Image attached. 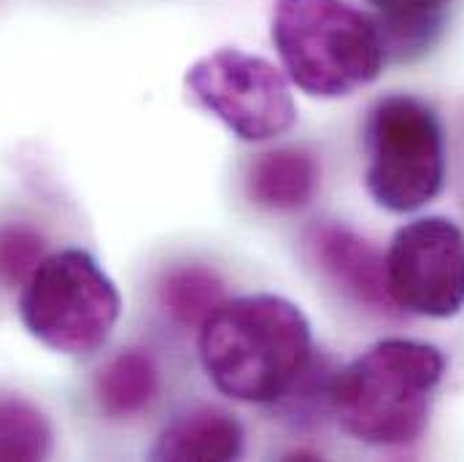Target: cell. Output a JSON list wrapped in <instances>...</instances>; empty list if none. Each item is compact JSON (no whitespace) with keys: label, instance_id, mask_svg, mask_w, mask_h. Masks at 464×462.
Masks as SVG:
<instances>
[{"label":"cell","instance_id":"5","mask_svg":"<svg viewBox=\"0 0 464 462\" xmlns=\"http://www.w3.org/2000/svg\"><path fill=\"white\" fill-rule=\"evenodd\" d=\"M364 187L392 211L411 214L446 184V135L432 106L413 95L381 98L364 122Z\"/></svg>","mask_w":464,"mask_h":462},{"label":"cell","instance_id":"7","mask_svg":"<svg viewBox=\"0 0 464 462\" xmlns=\"http://www.w3.org/2000/svg\"><path fill=\"white\" fill-rule=\"evenodd\" d=\"M386 290L397 311L451 319L464 309V231L449 217H419L394 232Z\"/></svg>","mask_w":464,"mask_h":462},{"label":"cell","instance_id":"9","mask_svg":"<svg viewBox=\"0 0 464 462\" xmlns=\"http://www.w3.org/2000/svg\"><path fill=\"white\" fill-rule=\"evenodd\" d=\"M243 455V428L230 411L203 406L176 417L157 438L151 460L227 462Z\"/></svg>","mask_w":464,"mask_h":462},{"label":"cell","instance_id":"13","mask_svg":"<svg viewBox=\"0 0 464 462\" xmlns=\"http://www.w3.org/2000/svg\"><path fill=\"white\" fill-rule=\"evenodd\" d=\"M381 11V30L389 52L400 57L411 52H424L438 30L440 14L451 0H367Z\"/></svg>","mask_w":464,"mask_h":462},{"label":"cell","instance_id":"11","mask_svg":"<svg viewBox=\"0 0 464 462\" xmlns=\"http://www.w3.org/2000/svg\"><path fill=\"white\" fill-rule=\"evenodd\" d=\"M160 395V370L143 349H124L95 376V398L106 417L130 419L146 411Z\"/></svg>","mask_w":464,"mask_h":462},{"label":"cell","instance_id":"10","mask_svg":"<svg viewBox=\"0 0 464 462\" xmlns=\"http://www.w3.org/2000/svg\"><path fill=\"white\" fill-rule=\"evenodd\" d=\"M246 190L256 206L292 214L314 201L319 190V165L305 149H273L251 162Z\"/></svg>","mask_w":464,"mask_h":462},{"label":"cell","instance_id":"8","mask_svg":"<svg viewBox=\"0 0 464 462\" xmlns=\"http://www.w3.org/2000/svg\"><path fill=\"white\" fill-rule=\"evenodd\" d=\"M305 249L319 273L348 300L392 317L397 306L386 290V257L343 222H316L305 231Z\"/></svg>","mask_w":464,"mask_h":462},{"label":"cell","instance_id":"6","mask_svg":"<svg viewBox=\"0 0 464 462\" xmlns=\"http://www.w3.org/2000/svg\"><path fill=\"white\" fill-rule=\"evenodd\" d=\"M184 84L208 114L248 143L278 138L297 122L286 74L240 49H217L200 57L187 71Z\"/></svg>","mask_w":464,"mask_h":462},{"label":"cell","instance_id":"15","mask_svg":"<svg viewBox=\"0 0 464 462\" xmlns=\"http://www.w3.org/2000/svg\"><path fill=\"white\" fill-rule=\"evenodd\" d=\"M44 260V238L30 228H0V284L24 287Z\"/></svg>","mask_w":464,"mask_h":462},{"label":"cell","instance_id":"1","mask_svg":"<svg viewBox=\"0 0 464 462\" xmlns=\"http://www.w3.org/2000/svg\"><path fill=\"white\" fill-rule=\"evenodd\" d=\"M208 381L232 400L270 406L292 395L314 362V336L300 306L281 295L225 300L200 328Z\"/></svg>","mask_w":464,"mask_h":462},{"label":"cell","instance_id":"2","mask_svg":"<svg viewBox=\"0 0 464 462\" xmlns=\"http://www.w3.org/2000/svg\"><path fill=\"white\" fill-rule=\"evenodd\" d=\"M446 373L443 351L424 341L386 339L362 351L330 381V411L351 438L400 449L421 438Z\"/></svg>","mask_w":464,"mask_h":462},{"label":"cell","instance_id":"14","mask_svg":"<svg viewBox=\"0 0 464 462\" xmlns=\"http://www.w3.org/2000/svg\"><path fill=\"white\" fill-rule=\"evenodd\" d=\"M52 452V428L41 408L22 398H0V462L44 460Z\"/></svg>","mask_w":464,"mask_h":462},{"label":"cell","instance_id":"4","mask_svg":"<svg viewBox=\"0 0 464 462\" xmlns=\"http://www.w3.org/2000/svg\"><path fill=\"white\" fill-rule=\"evenodd\" d=\"M119 314L116 284L84 249L44 257L19 295V317L27 333L71 357H87L103 347Z\"/></svg>","mask_w":464,"mask_h":462},{"label":"cell","instance_id":"3","mask_svg":"<svg viewBox=\"0 0 464 462\" xmlns=\"http://www.w3.org/2000/svg\"><path fill=\"white\" fill-rule=\"evenodd\" d=\"M270 38L286 79L311 98L372 84L389 57L381 22L346 0H276Z\"/></svg>","mask_w":464,"mask_h":462},{"label":"cell","instance_id":"12","mask_svg":"<svg viewBox=\"0 0 464 462\" xmlns=\"http://www.w3.org/2000/svg\"><path fill=\"white\" fill-rule=\"evenodd\" d=\"M227 300L222 279L200 265H184L160 281V303L168 311V317L187 328L200 330L208 317Z\"/></svg>","mask_w":464,"mask_h":462}]
</instances>
